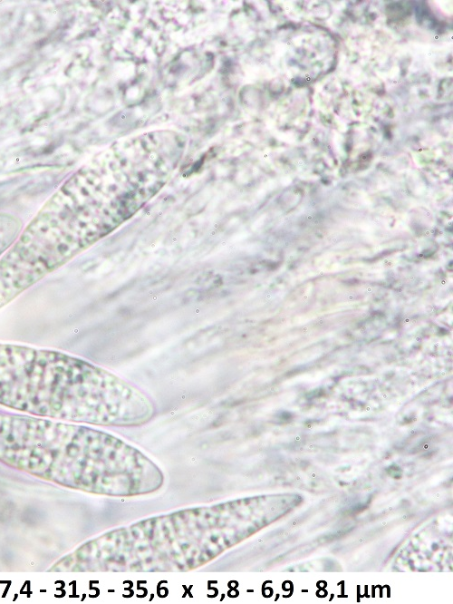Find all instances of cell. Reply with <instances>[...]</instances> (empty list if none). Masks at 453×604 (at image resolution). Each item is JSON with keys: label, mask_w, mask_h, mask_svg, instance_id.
Instances as JSON below:
<instances>
[{"label": "cell", "mask_w": 453, "mask_h": 604, "mask_svg": "<svg viewBox=\"0 0 453 604\" xmlns=\"http://www.w3.org/2000/svg\"><path fill=\"white\" fill-rule=\"evenodd\" d=\"M276 498L183 509L107 531L59 560L52 571L172 572L198 569L271 522Z\"/></svg>", "instance_id": "cell-1"}, {"label": "cell", "mask_w": 453, "mask_h": 604, "mask_svg": "<svg viewBox=\"0 0 453 604\" xmlns=\"http://www.w3.org/2000/svg\"><path fill=\"white\" fill-rule=\"evenodd\" d=\"M0 462L90 493L135 497L161 488L164 474L124 440L82 424L0 413Z\"/></svg>", "instance_id": "cell-2"}, {"label": "cell", "mask_w": 453, "mask_h": 604, "mask_svg": "<svg viewBox=\"0 0 453 604\" xmlns=\"http://www.w3.org/2000/svg\"><path fill=\"white\" fill-rule=\"evenodd\" d=\"M0 404L31 415L102 426H138L152 400L117 375L69 354L0 343Z\"/></svg>", "instance_id": "cell-3"}]
</instances>
